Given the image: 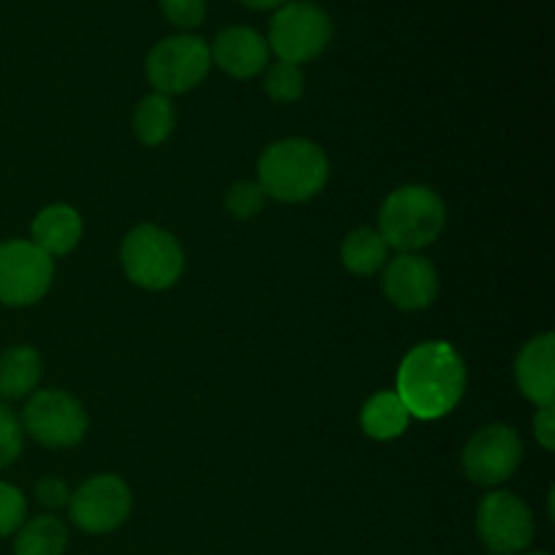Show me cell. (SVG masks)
Segmentation results:
<instances>
[{
	"instance_id": "cell-1",
	"label": "cell",
	"mask_w": 555,
	"mask_h": 555,
	"mask_svg": "<svg viewBox=\"0 0 555 555\" xmlns=\"http://www.w3.org/2000/svg\"><path fill=\"white\" fill-rule=\"evenodd\" d=\"M466 390V363L450 341L431 339L412 347L396 374V396L410 417L439 421L461 404Z\"/></svg>"
},
{
	"instance_id": "cell-2",
	"label": "cell",
	"mask_w": 555,
	"mask_h": 555,
	"mask_svg": "<svg viewBox=\"0 0 555 555\" xmlns=\"http://www.w3.org/2000/svg\"><path fill=\"white\" fill-rule=\"evenodd\" d=\"M331 177L328 155L309 139H282L263 150L258 184L282 204H304L325 190Z\"/></svg>"
},
{
	"instance_id": "cell-3",
	"label": "cell",
	"mask_w": 555,
	"mask_h": 555,
	"mask_svg": "<svg viewBox=\"0 0 555 555\" xmlns=\"http://www.w3.org/2000/svg\"><path fill=\"white\" fill-rule=\"evenodd\" d=\"M448 225V206L437 190L426 184L396 188L379 209V236L390 249L421 253L442 236Z\"/></svg>"
},
{
	"instance_id": "cell-4",
	"label": "cell",
	"mask_w": 555,
	"mask_h": 555,
	"mask_svg": "<svg viewBox=\"0 0 555 555\" xmlns=\"http://www.w3.org/2000/svg\"><path fill=\"white\" fill-rule=\"evenodd\" d=\"M122 271L135 287L150 293L168 291L184 274V249L179 238L155 222L130 228L119 247Z\"/></svg>"
},
{
	"instance_id": "cell-5",
	"label": "cell",
	"mask_w": 555,
	"mask_h": 555,
	"mask_svg": "<svg viewBox=\"0 0 555 555\" xmlns=\"http://www.w3.org/2000/svg\"><path fill=\"white\" fill-rule=\"evenodd\" d=\"M334 38L328 11L309 0H287L269 22V49L280 60L304 65L318 60Z\"/></svg>"
},
{
	"instance_id": "cell-6",
	"label": "cell",
	"mask_w": 555,
	"mask_h": 555,
	"mask_svg": "<svg viewBox=\"0 0 555 555\" xmlns=\"http://www.w3.org/2000/svg\"><path fill=\"white\" fill-rule=\"evenodd\" d=\"M211 68L209 43L190 33L157 41L146 54V79L155 92L171 98L195 90Z\"/></svg>"
},
{
	"instance_id": "cell-7",
	"label": "cell",
	"mask_w": 555,
	"mask_h": 555,
	"mask_svg": "<svg viewBox=\"0 0 555 555\" xmlns=\"http://www.w3.org/2000/svg\"><path fill=\"white\" fill-rule=\"evenodd\" d=\"M22 431L52 450L76 448L87 437V412L68 390H36L22 410Z\"/></svg>"
},
{
	"instance_id": "cell-8",
	"label": "cell",
	"mask_w": 555,
	"mask_h": 555,
	"mask_svg": "<svg viewBox=\"0 0 555 555\" xmlns=\"http://www.w3.org/2000/svg\"><path fill=\"white\" fill-rule=\"evenodd\" d=\"M54 280V260L43 255L30 238L0 242V304L33 307L49 293Z\"/></svg>"
},
{
	"instance_id": "cell-9",
	"label": "cell",
	"mask_w": 555,
	"mask_h": 555,
	"mask_svg": "<svg viewBox=\"0 0 555 555\" xmlns=\"http://www.w3.org/2000/svg\"><path fill=\"white\" fill-rule=\"evenodd\" d=\"M133 509V493L117 475H95L70 491L68 518L85 534H112Z\"/></svg>"
},
{
	"instance_id": "cell-10",
	"label": "cell",
	"mask_w": 555,
	"mask_h": 555,
	"mask_svg": "<svg viewBox=\"0 0 555 555\" xmlns=\"http://www.w3.org/2000/svg\"><path fill=\"white\" fill-rule=\"evenodd\" d=\"M477 537L493 555H520L534 540V515L524 499L509 491H491L477 504Z\"/></svg>"
},
{
	"instance_id": "cell-11",
	"label": "cell",
	"mask_w": 555,
	"mask_h": 555,
	"mask_svg": "<svg viewBox=\"0 0 555 555\" xmlns=\"http://www.w3.org/2000/svg\"><path fill=\"white\" fill-rule=\"evenodd\" d=\"M520 461H524V442H520L518 431L504 423H491V426L475 431L461 455L466 480L482 488L507 482L518 472Z\"/></svg>"
},
{
	"instance_id": "cell-12",
	"label": "cell",
	"mask_w": 555,
	"mask_h": 555,
	"mask_svg": "<svg viewBox=\"0 0 555 555\" xmlns=\"http://www.w3.org/2000/svg\"><path fill=\"white\" fill-rule=\"evenodd\" d=\"M383 291L401 312H423L439 296L437 266L421 253H399L385 263Z\"/></svg>"
},
{
	"instance_id": "cell-13",
	"label": "cell",
	"mask_w": 555,
	"mask_h": 555,
	"mask_svg": "<svg viewBox=\"0 0 555 555\" xmlns=\"http://www.w3.org/2000/svg\"><path fill=\"white\" fill-rule=\"evenodd\" d=\"M211 63L231 79H253L269 65V41L247 25L222 27L209 47Z\"/></svg>"
},
{
	"instance_id": "cell-14",
	"label": "cell",
	"mask_w": 555,
	"mask_h": 555,
	"mask_svg": "<svg viewBox=\"0 0 555 555\" xmlns=\"http://www.w3.org/2000/svg\"><path fill=\"white\" fill-rule=\"evenodd\" d=\"M515 379L531 404H555V336L551 331L526 341L515 361Z\"/></svg>"
},
{
	"instance_id": "cell-15",
	"label": "cell",
	"mask_w": 555,
	"mask_h": 555,
	"mask_svg": "<svg viewBox=\"0 0 555 555\" xmlns=\"http://www.w3.org/2000/svg\"><path fill=\"white\" fill-rule=\"evenodd\" d=\"M81 233H85V222L70 204L43 206L30 222V242L52 260L74 253L81 242Z\"/></svg>"
},
{
	"instance_id": "cell-16",
	"label": "cell",
	"mask_w": 555,
	"mask_h": 555,
	"mask_svg": "<svg viewBox=\"0 0 555 555\" xmlns=\"http://www.w3.org/2000/svg\"><path fill=\"white\" fill-rule=\"evenodd\" d=\"M43 361L36 347L14 345L0 352V399L16 401L36 393L41 383Z\"/></svg>"
},
{
	"instance_id": "cell-17",
	"label": "cell",
	"mask_w": 555,
	"mask_h": 555,
	"mask_svg": "<svg viewBox=\"0 0 555 555\" xmlns=\"http://www.w3.org/2000/svg\"><path fill=\"white\" fill-rule=\"evenodd\" d=\"M410 412L401 404L396 390H379L363 404L361 428L369 439L377 442H393L410 428Z\"/></svg>"
},
{
	"instance_id": "cell-18",
	"label": "cell",
	"mask_w": 555,
	"mask_h": 555,
	"mask_svg": "<svg viewBox=\"0 0 555 555\" xmlns=\"http://www.w3.org/2000/svg\"><path fill=\"white\" fill-rule=\"evenodd\" d=\"M390 260V247L377 228H356L341 242V263L356 276H374Z\"/></svg>"
},
{
	"instance_id": "cell-19",
	"label": "cell",
	"mask_w": 555,
	"mask_h": 555,
	"mask_svg": "<svg viewBox=\"0 0 555 555\" xmlns=\"http://www.w3.org/2000/svg\"><path fill=\"white\" fill-rule=\"evenodd\" d=\"M68 547V526L57 515L25 520L14 534V555H63Z\"/></svg>"
},
{
	"instance_id": "cell-20",
	"label": "cell",
	"mask_w": 555,
	"mask_h": 555,
	"mask_svg": "<svg viewBox=\"0 0 555 555\" xmlns=\"http://www.w3.org/2000/svg\"><path fill=\"white\" fill-rule=\"evenodd\" d=\"M173 128H177V108H173L171 98L160 95V92L141 98L133 114V133L139 144L160 146L173 133Z\"/></svg>"
},
{
	"instance_id": "cell-21",
	"label": "cell",
	"mask_w": 555,
	"mask_h": 555,
	"mask_svg": "<svg viewBox=\"0 0 555 555\" xmlns=\"http://www.w3.org/2000/svg\"><path fill=\"white\" fill-rule=\"evenodd\" d=\"M266 79L263 90L266 95L274 103H296L301 101L304 90H307V76H304L301 65L285 63V60H276V63L266 65Z\"/></svg>"
},
{
	"instance_id": "cell-22",
	"label": "cell",
	"mask_w": 555,
	"mask_h": 555,
	"mask_svg": "<svg viewBox=\"0 0 555 555\" xmlns=\"http://www.w3.org/2000/svg\"><path fill=\"white\" fill-rule=\"evenodd\" d=\"M269 204V195L260 188L258 179H242V182L231 184L225 193V211L233 220H253Z\"/></svg>"
},
{
	"instance_id": "cell-23",
	"label": "cell",
	"mask_w": 555,
	"mask_h": 555,
	"mask_svg": "<svg viewBox=\"0 0 555 555\" xmlns=\"http://www.w3.org/2000/svg\"><path fill=\"white\" fill-rule=\"evenodd\" d=\"M27 518V499L11 482L0 480V540L16 534L22 524Z\"/></svg>"
},
{
	"instance_id": "cell-24",
	"label": "cell",
	"mask_w": 555,
	"mask_h": 555,
	"mask_svg": "<svg viewBox=\"0 0 555 555\" xmlns=\"http://www.w3.org/2000/svg\"><path fill=\"white\" fill-rule=\"evenodd\" d=\"M22 444H25V431H22L20 417L14 415V410L0 404V469L20 459Z\"/></svg>"
},
{
	"instance_id": "cell-25",
	"label": "cell",
	"mask_w": 555,
	"mask_h": 555,
	"mask_svg": "<svg viewBox=\"0 0 555 555\" xmlns=\"http://www.w3.org/2000/svg\"><path fill=\"white\" fill-rule=\"evenodd\" d=\"M160 9L179 30H195L206 20V0H160Z\"/></svg>"
},
{
	"instance_id": "cell-26",
	"label": "cell",
	"mask_w": 555,
	"mask_h": 555,
	"mask_svg": "<svg viewBox=\"0 0 555 555\" xmlns=\"http://www.w3.org/2000/svg\"><path fill=\"white\" fill-rule=\"evenodd\" d=\"M36 499L41 507L52 509L54 513V509L68 507L70 488L65 486V480H60V477H43V480L36 486Z\"/></svg>"
},
{
	"instance_id": "cell-27",
	"label": "cell",
	"mask_w": 555,
	"mask_h": 555,
	"mask_svg": "<svg viewBox=\"0 0 555 555\" xmlns=\"http://www.w3.org/2000/svg\"><path fill=\"white\" fill-rule=\"evenodd\" d=\"M534 437L542 450L553 453L555 450V404H545L534 415Z\"/></svg>"
},
{
	"instance_id": "cell-28",
	"label": "cell",
	"mask_w": 555,
	"mask_h": 555,
	"mask_svg": "<svg viewBox=\"0 0 555 555\" xmlns=\"http://www.w3.org/2000/svg\"><path fill=\"white\" fill-rule=\"evenodd\" d=\"M238 3H244L247 9H255V11H269V9H280V5H285L287 0H238Z\"/></svg>"
},
{
	"instance_id": "cell-29",
	"label": "cell",
	"mask_w": 555,
	"mask_h": 555,
	"mask_svg": "<svg viewBox=\"0 0 555 555\" xmlns=\"http://www.w3.org/2000/svg\"><path fill=\"white\" fill-rule=\"evenodd\" d=\"M526 555H547V553H526Z\"/></svg>"
}]
</instances>
